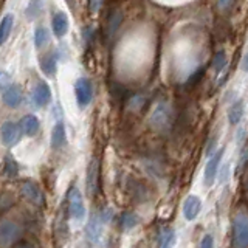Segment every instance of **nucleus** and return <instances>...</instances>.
<instances>
[{"label":"nucleus","instance_id":"nucleus-1","mask_svg":"<svg viewBox=\"0 0 248 248\" xmlns=\"http://www.w3.org/2000/svg\"><path fill=\"white\" fill-rule=\"evenodd\" d=\"M149 121H151V126L155 130L168 132L174 123V110H172V107H170V104L165 103V101L158 103L154 107Z\"/></svg>","mask_w":248,"mask_h":248},{"label":"nucleus","instance_id":"nucleus-2","mask_svg":"<svg viewBox=\"0 0 248 248\" xmlns=\"http://www.w3.org/2000/svg\"><path fill=\"white\" fill-rule=\"evenodd\" d=\"M232 247H248V213L240 209L232 219Z\"/></svg>","mask_w":248,"mask_h":248},{"label":"nucleus","instance_id":"nucleus-3","mask_svg":"<svg viewBox=\"0 0 248 248\" xmlns=\"http://www.w3.org/2000/svg\"><path fill=\"white\" fill-rule=\"evenodd\" d=\"M67 208H68V214L70 217H73L75 220H82L85 216V206H84V200L81 196V191L72 186L67 194Z\"/></svg>","mask_w":248,"mask_h":248},{"label":"nucleus","instance_id":"nucleus-4","mask_svg":"<svg viewBox=\"0 0 248 248\" xmlns=\"http://www.w3.org/2000/svg\"><path fill=\"white\" fill-rule=\"evenodd\" d=\"M20 227L11 220H0V245H11L20 237Z\"/></svg>","mask_w":248,"mask_h":248},{"label":"nucleus","instance_id":"nucleus-5","mask_svg":"<svg viewBox=\"0 0 248 248\" xmlns=\"http://www.w3.org/2000/svg\"><path fill=\"white\" fill-rule=\"evenodd\" d=\"M75 93L76 101L79 107H87L92 103L93 98V85L87 78H79L75 84Z\"/></svg>","mask_w":248,"mask_h":248},{"label":"nucleus","instance_id":"nucleus-6","mask_svg":"<svg viewBox=\"0 0 248 248\" xmlns=\"http://www.w3.org/2000/svg\"><path fill=\"white\" fill-rule=\"evenodd\" d=\"M222 158H223V149H219V151H216L214 154H211V158L208 160L206 166H205V174H203L205 186H211L214 183L217 172H219Z\"/></svg>","mask_w":248,"mask_h":248},{"label":"nucleus","instance_id":"nucleus-7","mask_svg":"<svg viewBox=\"0 0 248 248\" xmlns=\"http://www.w3.org/2000/svg\"><path fill=\"white\" fill-rule=\"evenodd\" d=\"M20 134H22L20 126L13 123V121H6L2 126V129H0V138H2V143L8 147H13L19 143Z\"/></svg>","mask_w":248,"mask_h":248},{"label":"nucleus","instance_id":"nucleus-8","mask_svg":"<svg viewBox=\"0 0 248 248\" xmlns=\"http://www.w3.org/2000/svg\"><path fill=\"white\" fill-rule=\"evenodd\" d=\"M85 185H87V192L90 197H95L99 186V163L96 158H92L87 168V178H85Z\"/></svg>","mask_w":248,"mask_h":248},{"label":"nucleus","instance_id":"nucleus-9","mask_svg":"<svg viewBox=\"0 0 248 248\" xmlns=\"http://www.w3.org/2000/svg\"><path fill=\"white\" fill-rule=\"evenodd\" d=\"M20 192H22L23 197L31 202V203L44 205V194H42L41 188H39V185L36 182H33V180L23 182L20 186Z\"/></svg>","mask_w":248,"mask_h":248},{"label":"nucleus","instance_id":"nucleus-10","mask_svg":"<svg viewBox=\"0 0 248 248\" xmlns=\"http://www.w3.org/2000/svg\"><path fill=\"white\" fill-rule=\"evenodd\" d=\"M31 99L36 107H45L51 101V90L46 82H39L31 92Z\"/></svg>","mask_w":248,"mask_h":248},{"label":"nucleus","instance_id":"nucleus-11","mask_svg":"<svg viewBox=\"0 0 248 248\" xmlns=\"http://www.w3.org/2000/svg\"><path fill=\"white\" fill-rule=\"evenodd\" d=\"M3 104L11 107V108H17L22 104V99H23V93L22 89L19 85H8V87L3 90Z\"/></svg>","mask_w":248,"mask_h":248},{"label":"nucleus","instance_id":"nucleus-12","mask_svg":"<svg viewBox=\"0 0 248 248\" xmlns=\"http://www.w3.org/2000/svg\"><path fill=\"white\" fill-rule=\"evenodd\" d=\"M202 209V200L197 196H188L183 203V216L186 220H194Z\"/></svg>","mask_w":248,"mask_h":248},{"label":"nucleus","instance_id":"nucleus-13","mask_svg":"<svg viewBox=\"0 0 248 248\" xmlns=\"http://www.w3.org/2000/svg\"><path fill=\"white\" fill-rule=\"evenodd\" d=\"M68 17L64 11H58L56 14L53 16V20H51V28H53V33L56 37H64L68 31Z\"/></svg>","mask_w":248,"mask_h":248},{"label":"nucleus","instance_id":"nucleus-14","mask_svg":"<svg viewBox=\"0 0 248 248\" xmlns=\"http://www.w3.org/2000/svg\"><path fill=\"white\" fill-rule=\"evenodd\" d=\"M19 126L22 129V134L27 137H34L39 130V120L36 118L34 115H25L20 120Z\"/></svg>","mask_w":248,"mask_h":248},{"label":"nucleus","instance_id":"nucleus-15","mask_svg":"<svg viewBox=\"0 0 248 248\" xmlns=\"http://www.w3.org/2000/svg\"><path fill=\"white\" fill-rule=\"evenodd\" d=\"M103 217L93 216L89 220L87 228H85V232H87V237L92 240V242H96L101 236V231H103Z\"/></svg>","mask_w":248,"mask_h":248},{"label":"nucleus","instance_id":"nucleus-16","mask_svg":"<svg viewBox=\"0 0 248 248\" xmlns=\"http://www.w3.org/2000/svg\"><path fill=\"white\" fill-rule=\"evenodd\" d=\"M67 141V134H65V126L64 123H56V126L53 127L51 132V147L53 149H59L65 144Z\"/></svg>","mask_w":248,"mask_h":248},{"label":"nucleus","instance_id":"nucleus-17","mask_svg":"<svg viewBox=\"0 0 248 248\" xmlns=\"http://www.w3.org/2000/svg\"><path fill=\"white\" fill-rule=\"evenodd\" d=\"M174 239H175V232L170 227H161L158 230V234H157V244L161 248H166L170 247L174 244Z\"/></svg>","mask_w":248,"mask_h":248},{"label":"nucleus","instance_id":"nucleus-18","mask_svg":"<svg viewBox=\"0 0 248 248\" xmlns=\"http://www.w3.org/2000/svg\"><path fill=\"white\" fill-rule=\"evenodd\" d=\"M41 70L46 76H54L58 70V61L54 58V54H45L44 58H41Z\"/></svg>","mask_w":248,"mask_h":248},{"label":"nucleus","instance_id":"nucleus-19","mask_svg":"<svg viewBox=\"0 0 248 248\" xmlns=\"http://www.w3.org/2000/svg\"><path fill=\"white\" fill-rule=\"evenodd\" d=\"M13 25H14L13 14H6L5 17L0 20V45H3L6 42V39L10 37Z\"/></svg>","mask_w":248,"mask_h":248},{"label":"nucleus","instance_id":"nucleus-20","mask_svg":"<svg viewBox=\"0 0 248 248\" xmlns=\"http://www.w3.org/2000/svg\"><path fill=\"white\" fill-rule=\"evenodd\" d=\"M242 115H244V101L242 99H236V103L230 107L228 110V121L230 124H239L240 120H242Z\"/></svg>","mask_w":248,"mask_h":248},{"label":"nucleus","instance_id":"nucleus-21","mask_svg":"<svg viewBox=\"0 0 248 248\" xmlns=\"http://www.w3.org/2000/svg\"><path fill=\"white\" fill-rule=\"evenodd\" d=\"M120 225H121V230L124 231L135 228L138 225V216L134 213H123L120 217Z\"/></svg>","mask_w":248,"mask_h":248},{"label":"nucleus","instance_id":"nucleus-22","mask_svg":"<svg viewBox=\"0 0 248 248\" xmlns=\"http://www.w3.org/2000/svg\"><path fill=\"white\" fill-rule=\"evenodd\" d=\"M50 41V34H48V30L44 28V27H37L34 31V45L36 48H44V46L48 44Z\"/></svg>","mask_w":248,"mask_h":248},{"label":"nucleus","instance_id":"nucleus-23","mask_svg":"<svg viewBox=\"0 0 248 248\" xmlns=\"http://www.w3.org/2000/svg\"><path fill=\"white\" fill-rule=\"evenodd\" d=\"M3 174L8 178H14V177H17V174H19V166H17V163H16V160L11 157V155H6V158H5Z\"/></svg>","mask_w":248,"mask_h":248},{"label":"nucleus","instance_id":"nucleus-24","mask_svg":"<svg viewBox=\"0 0 248 248\" xmlns=\"http://www.w3.org/2000/svg\"><path fill=\"white\" fill-rule=\"evenodd\" d=\"M225 65H227V56H225V53L220 50V51H217L214 54V58H213V68H214V73L216 75H219L222 70L225 68Z\"/></svg>","mask_w":248,"mask_h":248},{"label":"nucleus","instance_id":"nucleus-25","mask_svg":"<svg viewBox=\"0 0 248 248\" xmlns=\"http://www.w3.org/2000/svg\"><path fill=\"white\" fill-rule=\"evenodd\" d=\"M42 13V0H31L28 8H27V14L30 19L37 17L39 14Z\"/></svg>","mask_w":248,"mask_h":248},{"label":"nucleus","instance_id":"nucleus-26","mask_svg":"<svg viewBox=\"0 0 248 248\" xmlns=\"http://www.w3.org/2000/svg\"><path fill=\"white\" fill-rule=\"evenodd\" d=\"M101 6H103V0H89V10H90V13L96 14L101 10Z\"/></svg>","mask_w":248,"mask_h":248},{"label":"nucleus","instance_id":"nucleus-27","mask_svg":"<svg viewBox=\"0 0 248 248\" xmlns=\"http://www.w3.org/2000/svg\"><path fill=\"white\" fill-rule=\"evenodd\" d=\"M200 247H202V248H211V247H214V240H213V236L206 234L203 239H202Z\"/></svg>","mask_w":248,"mask_h":248},{"label":"nucleus","instance_id":"nucleus-28","mask_svg":"<svg viewBox=\"0 0 248 248\" xmlns=\"http://www.w3.org/2000/svg\"><path fill=\"white\" fill-rule=\"evenodd\" d=\"M232 3V0H217V6L220 8V10H227V8H230Z\"/></svg>","mask_w":248,"mask_h":248},{"label":"nucleus","instance_id":"nucleus-29","mask_svg":"<svg viewBox=\"0 0 248 248\" xmlns=\"http://www.w3.org/2000/svg\"><path fill=\"white\" fill-rule=\"evenodd\" d=\"M8 75L6 73H3V72H0V87H3V85H6L8 84Z\"/></svg>","mask_w":248,"mask_h":248},{"label":"nucleus","instance_id":"nucleus-30","mask_svg":"<svg viewBox=\"0 0 248 248\" xmlns=\"http://www.w3.org/2000/svg\"><path fill=\"white\" fill-rule=\"evenodd\" d=\"M242 70H245V72H248V53L245 54V58L242 59Z\"/></svg>","mask_w":248,"mask_h":248}]
</instances>
